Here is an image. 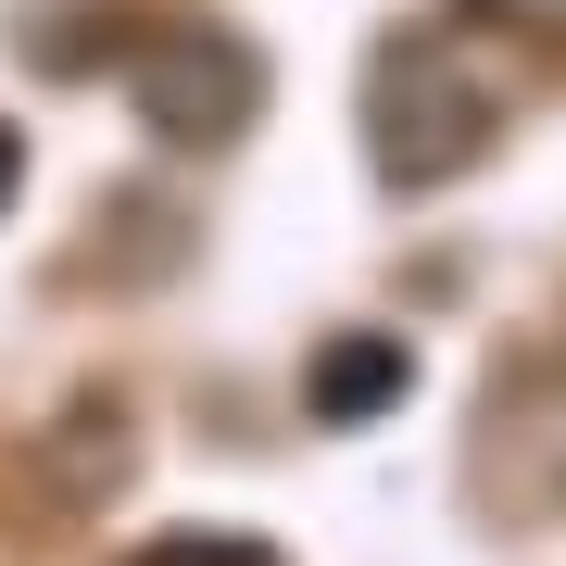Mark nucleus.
Returning <instances> with one entry per match:
<instances>
[{
    "label": "nucleus",
    "instance_id": "f257e3e1",
    "mask_svg": "<svg viewBox=\"0 0 566 566\" xmlns=\"http://www.w3.org/2000/svg\"><path fill=\"white\" fill-rule=\"evenodd\" d=\"M491 126H504V102H491V76L453 39H390L365 63V164H378L390 189L465 177V164L491 151Z\"/></svg>",
    "mask_w": 566,
    "mask_h": 566
},
{
    "label": "nucleus",
    "instance_id": "7ed1b4c3",
    "mask_svg": "<svg viewBox=\"0 0 566 566\" xmlns=\"http://www.w3.org/2000/svg\"><path fill=\"white\" fill-rule=\"evenodd\" d=\"M416 390V353L390 340V327H353V340H327L315 365H303V403L327 416V428H365V416H390Z\"/></svg>",
    "mask_w": 566,
    "mask_h": 566
},
{
    "label": "nucleus",
    "instance_id": "423d86ee",
    "mask_svg": "<svg viewBox=\"0 0 566 566\" xmlns=\"http://www.w3.org/2000/svg\"><path fill=\"white\" fill-rule=\"evenodd\" d=\"M504 13H516V25H566V0H504Z\"/></svg>",
    "mask_w": 566,
    "mask_h": 566
},
{
    "label": "nucleus",
    "instance_id": "39448f33",
    "mask_svg": "<svg viewBox=\"0 0 566 566\" xmlns=\"http://www.w3.org/2000/svg\"><path fill=\"white\" fill-rule=\"evenodd\" d=\"M13 189H25V139L0 126V214H13Z\"/></svg>",
    "mask_w": 566,
    "mask_h": 566
},
{
    "label": "nucleus",
    "instance_id": "20e7f679",
    "mask_svg": "<svg viewBox=\"0 0 566 566\" xmlns=\"http://www.w3.org/2000/svg\"><path fill=\"white\" fill-rule=\"evenodd\" d=\"M139 566H290V554L252 542V528H177V542H151Z\"/></svg>",
    "mask_w": 566,
    "mask_h": 566
},
{
    "label": "nucleus",
    "instance_id": "f03ea898",
    "mask_svg": "<svg viewBox=\"0 0 566 566\" xmlns=\"http://www.w3.org/2000/svg\"><path fill=\"white\" fill-rule=\"evenodd\" d=\"M126 102H139L151 139H177V151H227V139L264 114V51L240 39V25H164V39L126 63Z\"/></svg>",
    "mask_w": 566,
    "mask_h": 566
}]
</instances>
